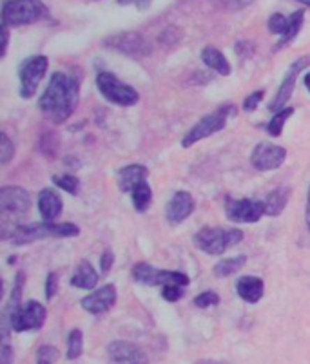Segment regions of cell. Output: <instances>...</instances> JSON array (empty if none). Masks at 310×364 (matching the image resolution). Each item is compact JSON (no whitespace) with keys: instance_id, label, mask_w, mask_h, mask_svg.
Wrapping results in <instances>:
<instances>
[{"instance_id":"obj_20","label":"cell","mask_w":310,"mask_h":364,"mask_svg":"<svg viewBox=\"0 0 310 364\" xmlns=\"http://www.w3.org/2000/svg\"><path fill=\"white\" fill-rule=\"evenodd\" d=\"M263 290H265V285L256 275H245L236 283V292L242 297L243 301L247 303H258L263 297Z\"/></svg>"},{"instance_id":"obj_10","label":"cell","mask_w":310,"mask_h":364,"mask_svg":"<svg viewBox=\"0 0 310 364\" xmlns=\"http://www.w3.org/2000/svg\"><path fill=\"white\" fill-rule=\"evenodd\" d=\"M47 66H50L47 56H42V54H35V56H29V59L24 60L20 69H18L22 98H31L35 95L45 71H47Z\"/></svg>"},{"instance_id":"obj_19","label":"cell","mask_w":310,"mask_h":364,"mask_svg":"<svg viewBox=\"0 0 310 364\" xmlns=\"http://www.w3.org/2000/svg\"><path fill=\"white\" fill-rule=\"evenodd\" d=\"M62 198L54 190L44 189L38 194V211H40V216L44 218V221L53 223V220H57L62 214Z\"/></svg>"},{"instance_id":"obj_30","label":"cell","mask_w":310,"mask_h":364,"mask_svg":"<svg viewBox=\"0 0 310 364\" xmlns=\"http://www.w3.org/2000/svg\"><path fill=\"white\" fill-rule=\"evenodd\" d=\"M287 26H288V18L285 17V15L281 13H274L270 15L269 18V31L272 33V35H285V31H287Z\"/></svg>"},{"instance_id":"obj_21","label":"cell","mask_w":310,"mask_h":364,"mask_svg":"<svg viewBox=\"0 0 310 364\" xmlns=\"http://www.w3.org/2000/svg\"><path fill=\"white\" fill-rule=\"evenodd\" d=\"M202 60L207 68H211L212 71H216L221 77H229L230 75L229 60L225 59V54L221 51H218L212 45H207L205 50L202 51Z\"/></svg>"},{"instance_id":"obj_46","label":"cell","mask_w":310,"mask_h":364,"mask_svg":"<svg viewBox=\"0 0 310 364\" xmlns=\"http://www.w3.org/2000/svg\"><path fill=\"white\" fill-rule=\"evenodd\" d=\"M38 364H53V361H47V359H40V357H38Z\"/></svg>"},{"instance_id":"obj_13","label":"cell","mask_w":310,"mask_h":364,"mask_svg":"<svg viewBox=\"0 0 310 364\" xmlns=\"http://www.w3.org/2000/svg\"><path fill=\"white\" fill-rule=\"evenodd\" d=\"M285 158H287V149L281 147V145L269 144V142H261L252 151L251 163L256 171L267 172L279 169L283 165Z\"/></svg>"},{"instance_id":"obj_40","label":"cell","mask_w":310,"mask_h":364,"mask_svg":"<svg viewBox=\"0 0 310 364\" xmlns=\"http://www.w3.org/2000/svg\"><path fill=\"white\" fill-rule=\"evenodd\" d=\"M151 2L153 0H118V4L120 6H136V9H140V11H145V9L151 8Z\"/></svg>"},{"instance_id":"obj_24","label":"cell","mask_w":310,"mask_h":364,"mask_svg":"<svg viewBox=\"0 0 310 364\" xmlns=\"http://www.w3.org/2000/svg\"><path fill=\"white\" fill-rule=\"evenodd\" d=\"M303 20H305V13H303L302 9H297V11H294L290 17H288V26H287V31H285V35L279 38L278 44L274 45V53L276 51H281L285 47V45H288L290 42L294 40L297 36V33L302 31V26H303Z\"/></svg>"},{"instance_id":"obj_9","label":"cell","mask_w":310,"mask_h":364,"mask_svg":"<svg viewBox=\"0 0 310 364\" xmlns=\"http://www.w3.org/2000/svg\"><path fill=\"white\" fill-rule=\"evenodd\" d=\"M133 278L142 285H149V287H158V285H180V287H187L191 283V279L184 274V272H172V270H158L149 263H138L133 266Z\"/></svg>"},{"instance_id":"obj_41","label":"cell","mask_w":310,"mask_h":364,"mask_svg":"<svg viewBox=\"0 0 310 364\" xmlns=\"http://www.w3.org/2000/svg\"><path fill=\"white\" fill-rule=\"evenodd\" d=\"M13 363V350L8 342H4V347L0 350V364H11Z\"/></svg>"},{"instance_id":"obj_47","label":"cell","mask_w":310,"mask_h":364,"mask_svg":"<svg viewBox=\"0 0 310 364\" xmlns=\"http://www.w3.org/2000/svg\"><path fill=\"white\" fill-rule=\"evenodd\" d=\"M296 2H300V4L307 6V8H310V0H296Z\"/></svg>"},{"instance_id":"obj_33","label":"cell","mask_w":310,"mask_h":364,"mask_svg":"<svg viewBox=\"0 0 310 364\" xmlns=\"http://www.w3.org/2000/svg\"><path fill=\"white\" fill-rule=\"evenodd\" d=\"M184 288L185 287H180V285H165L162 290V296L165 301L169 303H176L180 301L182 297H184Z\"/></svg>"},{"instance_id":"obj_26","label":"cell","mask_w":310,"mask_h":364,"mask_svg":"<svg viewBox=\"0 0 310 364\" xmlns=\"http://www.w3.org/2000/svg\"><path fill=\"white\" fill-rule=\"evenodd\" d=\"M131 198H133V205L138 212H144L147 211L149 205H151V199H153V190L149 187V183L138 185L133 192H131Z\"/></svg>"},{"instance_id":"obj_32","label":"cell","mask_w":310,"mask_h":364,"mask_svg":"<svg viewBox=\"0 0 310 364\" xmlns=\"http://www.w3.org/2000/svg\"><path fill=\"white\" fill-rule=\"evenodd\" d=\"M13 156H15L13 144H11L9 136L6 135V132H2V144H0V160H2V163H4V165H8Z\"/></svg>"},{"instance_id":"obj_45","label":"cell","mask_w":310,"mask_h":364,"mask_svg":"<svg viewBox=\"0 0 310 364\" xmlns=\"http://www.w3.org/2000/svg\"><path fill=\"white\" fill-rule=\"evenodd\" d=\"M305 87L309 89V93H310V73H307L305 75Z\"/></svg>"},{"instance_id":"obj_37","label":"cell","mask_w":310,"mask_h":364,"mask_svg":"<svg viewBox=\"0 0 310 364\" xmlns=\"http://www.w3.org/2000/svg\"><path fill=\"white\" fill-rule=\"evenodd\" d=\"M234 50H236V53H238L242 59H251L252 54H254V45H252V42H245V40L236 42Z\"/></svg>"},{"instance_id":"obj_3","label":"cell","mask_w":310,"mask_h":364,"mask_svg":"<svg viewBox=\"0 0 310 364\" xmlns=\"http://www.w3.org/2000/svg\"><path fill=\"white\" fill-rule=\"evenodd\" d=\"M50 17L40 0H6L2 4V24L9 27L27 26Z\"/></svg>"},{"instance_id":"obj_34","label":"cell","mask_w":310,"mask_h":364,"mask_svg":"<svg viewBox=\"0 0 310 364\" xmlns=\"http://www.w3.org/2000/svg\"><path fill=\"white\" fill-rule=\"evenodd\" d=\"M263 96H265L263 91H254L252 95H249L247 98L243 100V111H245V113H252V111H256V107L261 104Z\"/></svg>"},{"instance_id":"obj_6","label":"cell","mask_w":310,"mask_h":364,"mask_svg":"<svg viewBox=\"0 0 310 364\" xmlns=\"http://www.w3.org/2000/svg\"><path fill=\"white\" fill-rule=\"evenodd\" d=\"M243 239L242 230H225L218 229V227H205L196 234L194 243L196 247L200 248L205 254H211V256H220L229 247L238 245Z\"/></svg>"},{"instance_id":"obj_44","label":"cell","mask_w":310,"mask_h":364,"mask_svg":"<svg viewBox=\"0 0 310 364\" xmlns=\"http://www.w3.org/2000/svg\"><path fill=\"white\" fill-rule=\"evenodd\" d=\"M307 227L310 230V187H309V198H307Z\"/></svg>"},{"instance_id":"obj_11","label":"cell","mask_w":310,"mask_h":364,"mask_svg":"<svg viewBox=\"0 0 310 364\" xmlns=\"http://www.w3.org/2000/svg\"><path fill=\"white\" fill-rule=\"evenodd\" d=\"M45 317H47L45 306H42L38 301H29L17 314L9 317L8 324L15 332H29V330L42 328Z\"/></svg>"},{"instance_id":"obj_29","label":"cell","mask_w":310,"mask_h":364,"mask_svg":"<svg viewBox=\"0 0 310 364\" xmlns=\"http://www.w3.org/2000/svg\"><path fill=\"white\" fill-rule=\"evenodd\" d=\"M53 183L59 187V189L66 190L69 194H78L80 190V181H78L77 176L73 174H62V176H53Z\"/></svg>"},{"instance_id":"obj_17","label":"cell","mask_w":310,"mask_h":364,"mask_svg":"<svg viewBox=\"0 0 310 364\" xmlns=\"http://www.w3.org/2000/svg\"><path fill=\"white\" fill-rule=\"evenodd\" d=\"M109 357L115 364H147V357L138 347L127 341H115L109 344Z\"/></svg>"},{"instance_id":"obj_8","label":"cell","mask_w":310,"mask_h":364,"mask_svg":"<svg viewBox=\"0 0 310 364\" xmlns=\"http://www.w3.org/2000/svg\"><path fill=\"white\" fill-rule=\"evenodd\" d=\"M103 45L109 47V50L120 51L121 54L131 56V59H145L151 54V44L145 38L144 35H140L136 31H126V33H117V35L108 36L103 40Z\"/></svg>"},{"instance_id":"obj_27","label":"cell","mask_w":310,"mask_h":364,"mask_svg":"<svg viewBox=\"0 0 310 364\" xmlns=\"http://www.w3.org/2000/svg\"><path fill=\"white\" fill-rule=\"evenodd\" d=\"M294 114V107H285L281 111L272 116V120L269 121V126H267V130H269L270 136H281L283 132V126L287 123V120Z\"/></svg>"},{"instance_id":"obj_16","label":"cell","mask_w":310,"mask_h":364,"mask_svg":"<svg viewBox=\"0 0 310 364\" xmlns=\"http://www.w3.org/2000/svg\"><path fill=\"white\" fill-rule=\"evenodd\" d=\"M193 212L194 198L189 192H185V190H178V192L169 199V203H167L165 214L171 225H180V223H184Z\"/></svg>"},{"instance_id":"obj_31","label":"cell","mask_w":310,"mask_h":364,"mask_svg":"<svg viewBox=\"0 0 310 364\" xmlns=\"http://www.w3.org/2000/svg\"><path fill=\"white\" fill-rule=\"evenodd\" d=\"M218 303H220V296L212 292V290H207V292L194 297V305L198 306V308H211V306H216Z\"/></svg>"},{"instance_id":"obj_5","label":"cell","mask_w":310,"mask_h":364,"mask_svg":"<svg viewBox=\"0 0 310 364\" xmlns=\"http://www.w3.org/2000/svg\"><path fill=\"white\" fill-rule=\"evenodd\" d=\"M236 114H238V111H236V107H234L232 104L221 105L220 109H216L214 113L203 116L202 120H200L198 123H196V126H194L193 129L184 136L182 145H184L185 149L193 147L194 144H198L200 139L209 138L211 135H214V132L223 129V127L227 126V120H229V118H234Z\"/></svg>"},{"instance_id":"obj_22","label":"cell","mask_w":310,"mask_h":364,"mask_svg":"<svg viewBox=\"0 0 310 364\" xmlns=\"http://www.w3.org/2000/svg\"><path fill=\"white\" fill-rule=\"evenodd\" d=\"M98 283V274L96 270L93 268L89 261H82L78 265L77 272L73 274L71 278V285L77 288H82V290H93Z\"/></svg>"},{"instance_id":"obj_39","label":"cell","mask_w":310,"mask_h":364,"mask_svg":"<svg viewBox=\"0 0 310 364\" xmlns=\"http://www.w3.org/2000/svg\"><path fill=\"white\" fill-rule=\"evenodd\" d=\"M38 357L40 359H47V361H57L59 359V350L54 347H42L40 350H38Z\"/></svg>"},{"instance_id":"obj_38","label":"cell","mask_w":310,"mask_h":364,"mask_svg":"<svg viewBox=\"0 0 310 364\" xmlns=\"http://www.w3.org/2000/svg\"><path fill=\"white\" fill-rule=\"evenodd\" d=\"M112 261H115V256H112L111 250H105L100 257V270H102V274H108L109 270L112 266Z\"/></svg>"},{"instance_id":"obj_42","label":"cell","mask_w":310,"mask_h":364,"mask_svg":"<svg viewBox=\"0 0 310 364\" xmlns=\"http://www.w3.org/2000/svg\"><path fill=\"white\" fill-rule=\"evenodd\" d=\"M0 31H2V56H6V53H8V44H9V26L2 24Z\"/></svg>"},{"instance_id":"obj_35","label":"cell","mask_w":310,"mask_h":364,"mask_svg":"<svg viewBox=\"0 0 310 364\" xmlns=\"http://www.w3.org/2000/svg\"><path fill=\"white\" fill-rule=\"evenodd\" d=\"M180 38H182L180 29H178V27H172V26L167 27L165 31L160 35V42L165 45H176L178 42H180Z\"/></svg>"},{"instance_id":"obj_43","label":"cell","mask_w":310,"mask_h":364,"mask_svg":"<svg viewBox=\"0 0 310 364\" xmlns=\"http://www.w3.org/2000/svg\"><path fill=\"white\" fill-rule=\"evenodd\" d=\"M254 0H232V8L234 9H239V8H245V6L252 4Z\"/></svg>"},{"instance_id":"obj_2","label":"cell","mask_w":310,"mask_h":364,"mask_svg":"<svg viewBox=\"0 0 310 364\" xmlns=\"http://www.w3.org/2000/svg\"><path fill=\"white\" fill-rule=\"evenodd\" d=\"M31 211V196L22 187H2L0 189V220H2V238H13L20 225L17 218L26 216Z\"/></svg>"},{"instance_id":"obj_25","label":"cell","mask_w":310,"mask_h":364,"mask_svg":"<svg viewBox=\"0 0 310 364\" xmlns=\"http://www.w3.org/2000/svg\"><path fill=\"white\" fill-rule=\"evenodd\" d=\"M247 263V257L245 256H236V257H230V259H223L220 261L218 265L212 268L216 278H227V275L234 274V272H238L243 265Z\"/></svg>"},{"instance_id":"obj_4","label":"cell","mask_w":310,"mask_h":364,"mask_svg":"<svg viewBox=\"0 0 310 364\" xmlns=\"http://www.w3.org/2000/svg\"><path fill=\"white\" fill-rule=\"evenodd\" d=\"M80 234V229L73 223H60V225H54V223H29V225H20L15 230L11 241L15 245H27V243H35L38 239L45 238H75V236Z\"/></svg>"},{"instance_id":"obj_14","label":"cell","mask_w":310,"mask_h":364,"mask_svg":"<svg viewBox=\"0 0 310 364\" xmlns=\"http://www.w3.org/2000/svg\"><path fill=\"white\" fill-rule=\"evenodd\" d=\"M309 66H310L309 54H307V56H302V59H297L296 62L290 66V69L287 71V77L283 78L281 86H279L278 95L274 96L272 104H270V111H281V109H285V104L290 100V96H293L294 93V87H296L297 75L305 71Z\"/></svg>"},{"instance_id":"obj_23","label":"cell","mask_w":310,"mask_h":364,"mask_svg":"<svg viewBox=\"0 0 310 364\" xmlns=\"http://www.w3.org/2000/svg\"><path fill=\"white\" fill-rule=\"evenodd\" d=\"M290 198V189L288 187H279L272 190L265 199V214L269 216H279L287 207V202Z\"/></svg>"},{"instance_id":"obj_18","label":"cell","mask_w":310,"mask_h":364,"mask_svg":"<svg viewBox=\"0 0 310 364\" xmlns=\"http://www.w3.org/2000/svg\"><path fill=\"white\" fill-rule=\"evenodd\" d=\"M147 181V167L144 165H127L118 172V187L121 192H133L138 185Z\"/></svg>"},{"instance_id":"obj_1","label":"cell","mask_w":310,"mask_h":364,"mask_svg":"<svg viewBox=\"0 0 310 364\" xmlns=\"http://www.w3.org/2000/svg\"><path fill=\"white\" fill-rule=\"evenodd\" d=\"M80 102V78L54 73L47 89L40 96L38 107L53 123H64L73 116Z\"/></svg>"},{"instance_id":"obj_12","label":"cell","mask_w":310,"mask_h":364,"mask_svg":"<svg viewBox=\"0 0 310 364\" xmlns=\"http://www.w3.org/2000/svg\"><path fill=\"white\" fill-rule=\"evenodd\" d=\"M225 214L234 223H256L265 214V202L256 199H227Z\"/></svg>"},{"instance_id":"obj_36","label":"cell","mask_w":310,"mask_h":364,"mask_svg":"<svg viewBox=\"0 0 310 364\" xmlns=\"http://www.w3.org/2000/svg\"><path fill=\"white\" fill-rule=\"evenodd\" d=\"M59 292V275L51 272L47 275V281H45V297H47V301H51L54 296Z\"/></svg>"},{"instance_id":"obj_7","label":"cell","mask_w":310,"mask_h":364,"mask_svg":"<svg viewBox=\"0 0 310 364\" xmlns=\"http://www.w3.org/2000/svg\"><path fill=\"white\" fill-rule=\"evenodd\" d=\"M96 86H98V91L103 95V98L111 102V104L121 105V107H129V105L138 104L140 95L136 93L135 87L120 82L112 73H98L96 75Z\"/></svg>"},{"instance_id":"obj_15","label":"cell","mask_w":310,"mask_h":364,"mask_svg":"<svg viewBox=\"0 0 310 364\" xmlns=\"http://www.w3.org/2000/svg\"><path fill=\"white\" fill-rule=\"evenodd\" d=\"M115 303H117V288H115V285H103L102 288L84 297L80 305L89 314L98 315L108 312Z\"/></svg>"},{"instance_id":"obj_28","label":"cell","mask_w":310,"mask_h":364,"mask_svg":"<svg viewBox=\"0 0 310 364\" xmlns=\"http://www.w3.org/2000/svg\"><path fill=\"white\" fill-rule=\"evenodd\" d=\"M82 351H84V335H82L80 330L75 328L71 330L68 339V359H78L82 356Z\"/></svg>"}]
</instances>
